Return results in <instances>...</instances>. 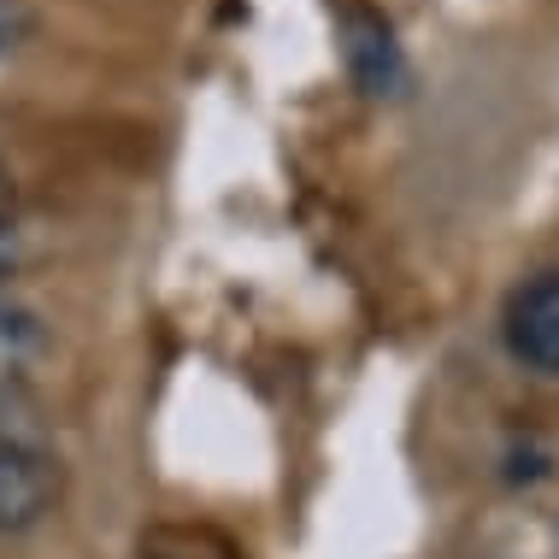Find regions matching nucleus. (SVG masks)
<instances>
[{"instance_id": "1", "label": "nucleus", "mask_w": 559, "mask_h": 559, "mask_svg": "<svg viewBox=\"0 0 559 559\" xmlns=\"http://www.w3.org/2000/svg\"><path fill=\"white\" fill-rule=\"evenodd\" d=\"M507 347L531 371L559 377V271L524 277L507 300Z\"/></svg>"}, {"instance_id": "2", "label": "nucleus", "mask_w": 559, "mask_h": 559, "mask_svg": "<svg viewBox=\"0 0 559 559\" xmlns=\"http://www.w3.org/2000/svg\"><path fill=\"white\" fill-rule=\"evenodd\" d=\"M59 501V465L36 442H0V536L41 524Z\"/></svg>"}, {"instance_id": "3", "label": "nucleus", "mask_w": 559, "mask_h": 559, "mask_svg": "<svg viewBox=\"0 0 559 559\" xmlns=\"http://www.w3.org/2000/svg\"><path fill=\"white\" fill-rule=\"evenodd\" d=\"M342 53H347V71H354V83L366 95H401L406 66L395 48V29L377 19V12H366V7L342 12Z\"/></svg>"}, {"instance_id": "4", "label": "nucleus", "mask_w": 559, "mask_h": 559, "mask_svg": "<svg viewBox=\"0 0 559 559\" xmlns=\"http://www.w3.org/2000/svg\"><path fill=\"white\" fill-rule=\"evenodd\" d=\"M41 354V330L29 312L19 307H0V413H19V395H24V377Z\"/></svg>"}, {"instance_id": "5", "label": "nucleus", "mask_w": 559, "mask_h": 559, "mask_svg": "<svg viewBox=\"0 0 559 559\" xmlns=\"http://www.w3.org/2000/svg\"><path fill=\"white\" fill-rule=\"evenodd\" d=\"M19 36H24V7L19 0H0V53H7Z\"/></svg>"}, {"instance_id": "6", "label": "nucleus", "mask_w": 559, "mask_h": 559, "mask_svg": "<svg viewBox=\"0 0 559 559\" xmlns=\"http://www.w3.org/2000/svg\"><path fill=\"white\" fill-rule=\"evenodd\" d=\"M0 271H7V230H0Z\"/></svg>"}]
</instances>
